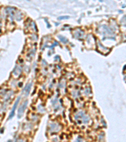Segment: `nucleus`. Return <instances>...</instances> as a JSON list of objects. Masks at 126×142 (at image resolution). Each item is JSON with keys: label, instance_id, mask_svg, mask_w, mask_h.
<instances>
[{"label": "nucleus", "instance_id": "nucleus-1", "mask_svg": "<svg viewBox=\"0 0 126 142\" xmlns=\"http://www.w3.org/2000/svg\"><path fill=\"white\" fill-rule=\"evenodd\" d=\"M27 104H28V101H25V102H24V103L21 106V107L19 108L18 112V117H22V116L23 114H24V111H25V109H26L27 106Z\"/></svg>", "mask_w": 126, "mask_h": 142}, {"label": "nucleus", "instance_id": "nucleus-2", "mask_svg": "<svg viewBox=\"0 0 126 142\" xmlns=\"http://www.w3.org/2000/svg\"><path fill=\"white\" fill-rule=\"evenodd\" d=\"M20 99V97H18V99H17V100H16L14 106H13V109H12V112H11L10 114V116H9V119L12 118V117H13V116H14L15 111V109H17V106H18V102H19Z\"/></svg>", "mask_w": 126, "mask_h": 142}]
</instances>
